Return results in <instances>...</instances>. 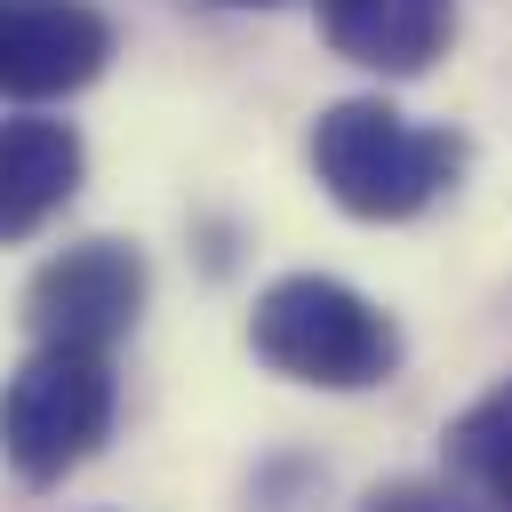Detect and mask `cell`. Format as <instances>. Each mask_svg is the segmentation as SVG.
<instances>
[{"label":"cell","mask_w":512,"mask_h":512,"mask_svg":"<svg viewBox=\"0 0 512 512\" xmlns=\"http://www.w3.org/2000/svg\"><path fill=\"white\" fill-rule=\"evenodd\" d=\"M144 296H152V272H144V248L136 240H72L64 256H48L24 288V328L32 344H88V352H112L136 320H144Z\"/></svg>","instance_id":"cell-4"},{"label":"cell","mask_w":512,"mask_h":512,"mask_svg":"<svg viewBox=\"0 0 512 512\" xmlns=\"http://www.w3.org/2000/svg\"><path fill=\"white\" fill-rule=\"evenodd\" d=\"M320 40L360 72L416 80L432 72V56H448L456 0H320Z\"/></svg>","instance_id":"cell-7"},{"label":"cell","mask_w":512,"mask_h":512,"mask_svg":"<svg viewBox=\"0 0 512 512\" xmlns=\"http://www.w3.org/2000/svg\"><path fill=\"white\" fill-rule=\"evenodd\" d=\"M248 352L288 376V384H320V392H368L400 368V328L384 304H368L360 288L328 280V272H288L256 296L248 312Z\"/></svg>","instance_id":"cell-2"},{"label":"cell","mask_w":512,"mask_h":512,"mask_svg":"<svg viewBox=\"0 0 512 512\" xmlns=\"http://www.w3.org/2000/svg\"><path fill=\"white\" fill-rule=\"evenodd\" d=\"M352 512H480V504L456 496L448 480H384V488H368Z\"/></svg>","instance_id":"cell-9"},{"label":"cell","mask_w":512,"mask_h":512,"mask_svg":"<svg viewBox=\"0 0 512 512\" xmlns=\"http://www.w3.org/2000/svg\"><path fill=\"white\" fill-rule=\"evenodd\" d=\"M80 176H88V144L72 120H48V112L0 120V248L32 240L48 216H64Z\"/></svg>","instance_id":"cell-6"},{"label":"cell","mask_w":512,"mask_h":512,"mask_svg":"<svg viewBox=\"0 0 512 512\" xmlns=\"http://www.w3.org/2000/svg\"><path fill=\"white\" fill-rule=\"evenodd\" d=\"M216 8H280V0H216Z\"/></svg>","instance_id":"cell-10"},{"label":"cell","mask_w":512,"mask_h":512,"mask_svg":"<svg viewBox=\"0 0 512 512\" xmlns=\"http://www.w3.org/2000/svg\"><path fill=\"white\" fill-rule=\"evenodd\" d=\"M304 152H312L320 192H328L344 216H368V224L424 216V208L464 176V136L416 128V120L392 112L384 96H344V104H328V112L312 120Z\"/></svg>","instance_id":"cell-1"},{"label":"cell","mask_w":512,"mask_h":512,"mask_svg":"<svg viewBox=\"0 0 512 512\" xmlns=\"http://www.w3.org/2000/svg\"><path fill=\"white\" fill-rule=\"evenodd\" d=\"M112 64V16L88 0H0V96H80Z\"/></svg>","instance_id":"cell-5"},{"label":"cell","mask_w":512,"mask_h":512,"mask_svg":"<svg viewBox=\"0 0 512 512\" xmlns=\"http://www.w3.org/2000/svg\"><path fill=\"white\" fill-rule=\"evenodd\" d=\"M120 416V376L88 344H32V360L0 384V464L24 488L72 480Z\"/></svg>","instance_id":"cell-3"},{"label":"cell","mask_w":512,"mask_h":512,"mask_svg":"<svg viewBox=\"0 0 512 512\" xmlns=\"http://www.w3.org/2000/svg\"><path fill=\"white\" fill-rule=\"evenodd\" d=\"M440 448H448V472H456L472 496H488L496 512H512V376L488 384V392L440 432Z\"/></svg>","instance_id":"cell-8"}]
</instances>
